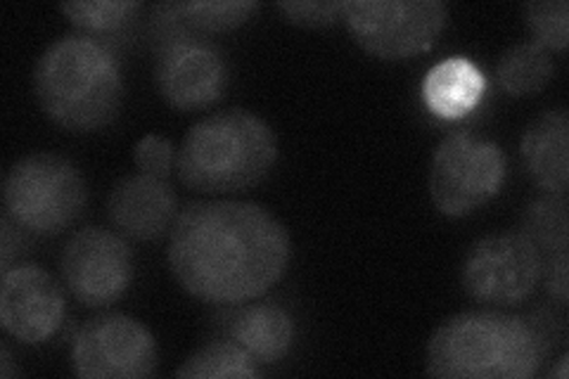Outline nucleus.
I'll use <instances>...</instances> for the list:
<instances>
[{
  "mask_svg": "<svg viewBox=\"0 0 569 379\" xmlns=\"http://www.w3.org/2000/svg\"><path fill=\"white\" fill-rule=\"evenodd\" d=\"M169 268L190 297L238 303L266 295L290 266V232L254 202H190L178 211Z\"/></svg>",
  "mask_w": 569,
  "mask_h": 379,
  "instance_id": "f257e3e1",
  "label": "nucleus"
},
{
  "mask_svg": "<svg viewBox=\"0 0 569 379\" xmlns=\"http://www.w3.org/2000/svg\"><path fill=\"white\" fill-rule=\"evenodd\" d=\"M33 96L43 114L67 131L104 129L123 102L121 62L110 43L79 31L67 33L36 62Z\"/></svg>",
  "mask_w": 569,
  "mask_h": 379,
  "instance_id": "f03ea898",
  "label": "nucleus"
},
{
  "mask_svg": "<svg viewBox=\"0 0 569 379\" xmlns=\"http://www.w3.org/2000/svg\"><path fill=\"white\" fill-rule=\"evenodd\" d=\"M548 339L537 322L501 311H462L435 330L427 375L449 379H527L539 372Z\"/></svg>",
  "mask_w": 569,
  "mask_h": 379,
  "instance_id": "7ed1b4c3",
  "label": "nucleus"
},
{
  "mask_svg": "<svg viewBox=\"0 0 569 379\" xmlns=\"http://www.w3.org/2000/svg\"><path fill=\"white\" fill-rule=\"evenodd\" d=\"M278 159V138L259 114L230 107L190 126L176 157L178 178L194 192L254 188Z\"/></svg>",
  "mask_w": 569,
  "mask_h": 379,
  "instance_id": "20e7f679",
  "label": "nucleus"
},
{
  "mask_svg": "<svg viewBox=\"0 0 569 379\" xmlns=\"http://www.w3.org/2000/svg\"><path fill=\"white\" fill-rule=\"evenodd\" d=\"M3 202L17 228L50 238L79 219L88 190L81 171L67 157L31 152L10 167Z\"/></svg>",
  "mask_w": 569,
  "mask_h": 379,
  "instance_id": "39448f33",
  "label": "nucleus"
},
{
  "mask_svg": "<svg viewBox=\"0 0 569 379\" xmlns=\"http://www.w3.org/2000/svg\"><path fill=\"white\" fill-rule=\"evenodd\" d=\"M508 159L503 148L475 131H453L435 150L430 197L435 207L460 219L491 202L501 192Z\"/></svg>",
  "mask_w": 569,
  "mask_h": 379,
  "instance_id": "423d86ee",
  "label": "nucleus"
},
{
  "mask_svg": "<svg viewBox=\"0 0 569 379\" xmlns=\"http://www.w3.org/2000/svg\"><path fill=\"white\" fill-rule=\"evenodd\" d=\"M342 20L368 56L408 60L437 43L449 8L441 0H351Z\"/></svg>",
  "mask_w": 569,
  "mask_h": 379,
  "instance_id": "0eeeda50",
  "label": "nucleus"
},
{
  "mask_svg": "<svg viewBox=\"0 0 569 379\" xmlns=\"http://www.w3.org/2000/svg\"><path fill=\"white\" fill-rule=\"evenodd\" d=\"M543 276L539 247L522 232H501L477 240L466 255L460 285L479 303L515 306L529 299Z\"/></svg>",
  "mask_w": 569,
  "mask_h": 379,
  "instance_id": "6e6552de",
  "label": "nucleus"
},
{
  "mask_svg": "<svg viewBox=\"0 0 569 379\" xmlns=\"http://www.w3.org/2000/svg\"><path fill=\"white\" fill-rule=\"evenodd\" d=\"M157 366L154 335L131 316L91 318L71 339V370L83 379H140L154 375Z\"/></svg>",
  "mask_w": 569,
  "mask_h": 379,
  "instance_id": "1a4fd4ad",
  "label": "nucleus"
},
{
  "mask_svg": "<svg viewBox=\"0 0 569 379\" xmlns=\"http://www.w3.org/2000/svg\"><path fill=\"white\" fill-rule=\"evenodd\" d=\"M62 280L77 301L91 309L123 297L133 280V255L119 232L81 228L69 238L60 259Z\"/></svg>",
  "mask_w": 569,
  "mask_h": 379,
  "instance_id": "9d476101",
  "label": "nucleus"
},
{
  "mask_svg": "<svg viewBox=\"0 0 569 379\" xmlns=\"http://www.w3.org/2000/svg\"><path fill=\"white\" fill-rule=\"evenodd\" d=\"M67 299L46 268L22 263L3 273L0 285V325L22 345H43L60 330Z\"/></svg>",
  "mask_w": 569,
  "mask_h": 379,
  "instance_id": "9b49d317",
  "label": "nucleus"
},
{
  "mask_svg": "<svg viewBox=\"0 0 569 379\" xmlns=\"http://www.w3.org/2000/svg\"><path fill=\"white\" fill-rule=\"evenodd\" d=\"M226 79V60L209 41H183L157 50V90L176 110H204L221 98Z\"/></svg>",
  "mask_w": 569,
  "mask_h": 379,
  "instance_id": "f8f14e48",
  "label": "nucleus"
},
{
  "mask_svg": "<svg viewBox=\"0 0 569 379\" xmlns=\"http://www.w3.org/2000/svg\"><path fill=\"white\" fill-rule=\"evenodd\" d=\"M259 10L254 0H181L157 3L150 14V41L154 52L183 41H207L252 20Z\"/></svg>",
  "mask_w": 569,
  "mask_h": 379,
  "instance_id": "ddd939ff",
  "label": "nucleus"
},
{
  "mask_svg": "<svg viewBox=\"0 0 569 379\" xmlns=\"http://www.w3.org/2000/svg\"><path fill=\"white\" fill-rule=\"evenodd\" d=\"M112 226L131 240L162 238L178 216V197L162 178L133 173L121 178L107 200Z\"/></svg>",
  "mask_w": 569,
  "mask_h": 379,
  "instance_id": "4468645a",
  "label": "nucleus"
},
{
  "mask_svg": "<svg viewBox=\"0 0 569 379\" xmlns=\"http://www.w3.org/2000/svg\"><path fill=\"white\" fill-rule=\"evenodd\" d=\"M520 157L533 183L553 195H567L569 186V112L565 107L546 110L533 119L520 140Z\"/></svg>",
  "mask_w": 569,
  "mask_h": 379,
  "instance_id": "2eb2a0df",
  "label": "nucleus"
},
{
  "mask_svg": "<svg viewBox=\"0 0 569 379\" xmlns=\"http://www.w3.org/2000/svg\"><path fill=\"white\" fill-rule=\"evenodd\" d=\"M228 337L257 363H278L290 353L297 328L292 316L278 303H252L230 316Z\"/></svg>",
  "mask_w": 569,
  "mask_h": 379,
  "instance_id": "dca6fc26",
  "label": "nucleus"
},
{
  "mask_svg": "<svg viewBox=\"0 0 569 379\" xmlns=\"http://www.w3.org/2000/svg\"><path fill=\"white\" fill-rule=\"evenodd\" d=\"M485 74L468 58H447L425 74L422 98L430 112L441 119L470 114L485 96Z\"/></svg>",
  "mask_w": 569,
  "mask_h": 379,
  "instance_id": "f3484780",
  "label": "nucleus"
},
{
  "mask_svg": "<svg viewBox=\"0 0 569 379\" xmlns=\"http://www.w3.org/2000/svg\"><path fill=\"white\" fill-rule=\"evenodd\" d=\"M553 74V58H550V52L543 46L533 41L508 48L496 64V81L512 98L539 93L550 83Z\"/></svg>",
  "mask_w": 569,
  "mask_h": 379,
  "instance_id": "a211bd4d",
  "label": "nucleus"
},
{
  "mask_svg": "<svg viewBox=\"0 0 569 379\" xmlns=\"http://www.w3.org/2000/svg\"><path fill=\"white\" fill-rule=\"evenodd\" d=\"M176 377L190 379H252L259 377L257 360L249 356L233 339L209 341L190 353Z\"/></svg>",
  "mask_w": 569,
  "mask_h": 379,
  "instance_id": "6ab92c4d",
  "label": "nucleus"
},
{
  "mask_svg": "<svg viewBox=\"0 0 569 379\" xmlns=\"http://www.w3.org/2000/svg\"><path fill=\"white\" fill-rule=\"evenodd\" d=\"M60 10L79 29V33L104 41L131 27L142 10V3L140 0H88V3L74 0V3H62Z\"/></svg>",
  "mask_w": 569,
  "mask_h": 379,
  "instance_id": "aec40b11",
  "label": "nucleus"
},
{
  "mask_svg": "<svg viewBox=\"0 0 569 379\" xmlns=\"http://www.w3.org/2000/svg\"><path fill=\"white\" fill-rule=\"evenodd\" d=\"M520 232L529 238L539 251H565L569 242V213H567V195L546 192L527 205L522 213Z\"/></svg>",
  "mask_w": 569,
  "mask_h": 379,
  "instance_id": "412c9836",
  "label": "nucleus"
},
{
  "mask_svg": "<svg viewBox=\"0 0 569 379\" xmlns=\"http://www.w3.org/2000/svg\"><path fill=\"white\" fill-rule=\"evenodd\" d=\"M525 22L533 43L548 52H565L569 41V3L567 0H531L525 6Z\"/></svg>",
  "mask_w": 569,
  "mask_h": 379,
  "instance_id": "4be33fe9",
  "label": "nucleus"
},
{
  "mask_svg": "<svg viewBox=\"0 0 569 379\" xmlns=\"http://www.w3.org/2000/svg\"><path fill=\"white\" fill-rule=\"evenodd\" d=\"M176 157L178 150L173 148V142L154 133L140 138L133 148V164L138 167V171L162 180H167L176 169Z\"/></svg>",
  "mask_w": 569,
  "mask_h": 379,
  "instance_id": "5701e85b",
  "label": "nucleus"
},
{
  "mask_svg": "<svg viewBox=\"0 0 569 379\" xmlns=\"http://www.w3.org/2000/svg\"><path fill=\"white\" fill-rule=\"evenodd\" d=\"M288 22L297 27H330L345 17V3L340 0H297V3H276Z\"/></svg>",
  "mask_w": 569,
  "mask_h": 379,
  "instance_id": "b1692460",
  "label": "nucleus"
},
{
  "mask_svg": "<svg viewBox=\"0 0 569 379\" xmlns=\"http://www.w3.org/2000/svg\"><path fill=\"white\" fill-rule=\"evenodd\" d=\"M567 268H569L567 249L565 251H556V255H548V261H543V276H541V280H546L548 295L553 297L560 306L567 303V292H569Z\"/></svg>",
  "mask_w": 569,
  "mask_h": 379,
  "instance_id": "393cba45",
  "label": "nucleus"
},
{
  "mask_svg": "<svg viewBox=\"0 0 569 379\" xmlns=\"http://www.w3.org/2000/svg\"><path fill=\"white\" fill-rule=\"evenodd\" d=\"M14 221L10 219V216L6 213L3 216V230H0V232H3V238H0V268H3V273H6V270H10L12 266V257H14V249L17 247H20V235H14Z\"/></svg>",
  "mask_w": 569,
  "mask_h": 379,
  "instance_id": "a878e982",
  "label": "nucleus"
},
{
  "mask_svg": "<svg viewBox=\"0 0 569 379\" xmlns=\"http://www.w3.org/2000/svg\"><path fill=\"white\" fill-rule=\"evenodd\" d=\"M20 375V368H14V358L8 345H0V377H14Z\"/></svg>",
  "mask_w": 569,
  "mask_h": 379,
  "instance_id": "bb28decb",
  "label": "nucleus"
},
{
  "mask_svg": "<svg viewBox=\"0 0 569 379\" xmlns=\"http://www.w3.org/2000/svg\"><path fill=\"white\" fill-rule=\"evenodd\" d=\"M567 363H569V356H567V353H562V356L558 358L556 368H550L548 377H550V379H567Z\"/></svg>",
  "mask_w": 569,
  "mask_h": 379,
  "instance_id": "cd10ccee",
  "label": "nucleus"
}]
</instances>
